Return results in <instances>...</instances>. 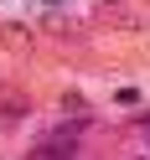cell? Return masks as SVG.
I'll return each instance as SVG.
<instances>
[{"label": "cell", "mask_w": 150, "mask_h": 160, "mask_svg": "<svg viewBox=\"0 0 150 160\" xmlns=\"http://www.w3.org/2000/svg\"><path fill=\"white\" fill-rule=\"evenodd\" d=\"M78 145H83V124H62L57 134H47L42 145H36V155H73Z\"/></svg>", "instance_id": "1"}, {"label": "cell", "mask_w": 150, "mask_h": 160, "mask_svg": "<svg viewBox=\"0 0 150 160\" xmlns=\"http://www.w3.org/2000/svg\"><path fill=\"white\" fill-rule=\"evenodd\" d=\"M140 129H145V145H150V124H140Z\"/></svg>", "instance_id": "2"}]
</instances>
